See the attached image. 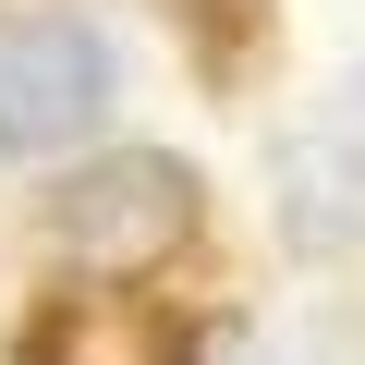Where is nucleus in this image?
Wrapping results in <instances>:
<instances>
[{
	"label": "nucleus",
	"instance_id": "5",
	"mask_svg": "<svg viewBox=\"0 0 365 365\" xmlns=\"http://www.w3.org/2000/svg\"><path fill=\"white\" fill-rule=\"evenodd\" d=\"M232 365H317V353H304V341H244Z\"/></svg>",
	"mask_w": 365,
	"mask_h": 365
},
{
	"label": "nucleus",
	"instance_id": "3",
	"mask_svg": "<svg viewBox=\"0 0 365 365\" xmlns=\"http://www.w3.org/2000/svg\"><path fill=\"white\" fill-rule=\"evenodd\" d=\"M13 365H182V329L122 280H73V292H49L25 317Z\"/></svg>",
	"mask_w": 365,
	"mask_h": 365
},
{
	"label": "nucleus",
	"instance_id": "2",
	"mask_svg": "<svg viewBox=\"0 0 365 365\" xmlns=\"http://www.w3.org/2000/svg\"><path fill=\"white\" fill-rule=\"evenodd\" d=\"M122 49L86 13H0V158H61L110 122Z\"/></svg>",
	"mask_w": 365,
	"mask_h": 365
},
{
	"label": "nucleus",
	"instance_id": "1",
	"mask_svg": "<svg viewBox=\"0 0 365 365\" xmlns=\"http://www.w3.org/2000/svg\"><path fill=\"white\" fill-rule=\"evenodd\" d=\"M195 220H207V182L170 146H98L86 170L49 182V207H37V232H49V256L73 280H146V268H170L182 244H195Z\"/></svg>",
	"mask_w": 365,
	"mask_h": 365
},
{
	"label": "nucleus",
	"instance_id": "4",
	"mask_svg": "<svg viewBox=\"0 0 365 365\" xmlns=\"http://www.w3.org/2000/svg\"><path fill=\"white\" fill-rule=\"evenodd\" d=\"M268 207H280V232H292L304 256H365V134H353V122L280 134Z\"/></svg>",
	"mask_w": 365,
	"mask_h": 365
},
{
	"label": "nucleus",
	"instance_id": "6",
	"mask_svg": "<svg viewBox=\"0 0 365 365\" xmlns=\"http://www.w3.org/2000/svg\"><path fill=\"white\" fill-rule=\"evenodd\" d=\"M195 13H207V37H220V49L244 37V0H195Z\"/></svg>",
	"mask_w": 365,
	"mask_h": 365
}]
</instances>
